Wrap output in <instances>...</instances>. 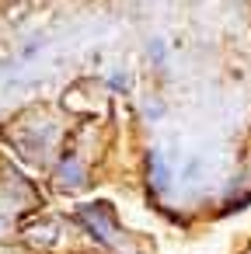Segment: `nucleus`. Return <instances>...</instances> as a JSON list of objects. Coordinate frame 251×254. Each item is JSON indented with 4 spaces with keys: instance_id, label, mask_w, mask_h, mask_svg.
Instances as JSON below:
<instances>
[{
    "instance_id": "f257e3e1",
    "label": "nucleus",
    "mask_w": 251,
    "mask_h": 254,
    "mask_svg": "<svg viewBox=\"0 0 251 254\" xmlns=\"http://www.w3.org/2000/svg\"><path fill=\"white\" fill-rule=\"evenodd\" d=\"M81 219L91 226V233L98 237V240H112V216H108V209L105 205H84L81 209Z\"/></svg>"
},
{
    "instance_id": "f03ea898",
    "label": "nucleus",
    "mask_w": 251,
    "mask_h": 254,
    "mask_svg": "<svg viewBox=\"0 0 251 254\" xmlns=\"http://www.w3.org/2000/svg\"><path fill=\"white\" fill-rule=\"evenodd\" d=\"M56 237H60L56 223H42V226L28 230V240H35V244H56Z\"/></svg>"
}]
</instances>
